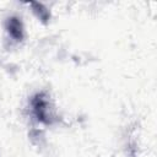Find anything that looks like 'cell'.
<instances>
[{
  "label": "cell",
  "instance_id": "1",
  "mask_svg": "<svg viewBox=\"0 0 157 157\" xmlns=\"http://www.w3.org/2000/svg\"><path fill=\"white\" fill-rule=\"evenodd\" d=\"M32 105H33V110H34V114L36 117L43 121V123H50V108H49V102L47 99V97L40 93V94H37L32 102Z\"/></svg>",
  "mask_w": 157,
  "mask_h": 157
},
{
  "label": "cell",
  "instance_id": "2",
  "mask_svg": "<svg viewBox=\"0 0 157 157\" xmlns=\"http://www.w3.org/2000/svg\"><path fill=\"white\" fill-rule=\"evenodd\" d=\"M6 27H7L9 33L16 40H21L23 38V28H22V23H21V21L18 18H16V17L9 18L7 23H6Z\"/></svg>",
  "mask_w": 157,
  "mask_h": 157
}]
</instances>
